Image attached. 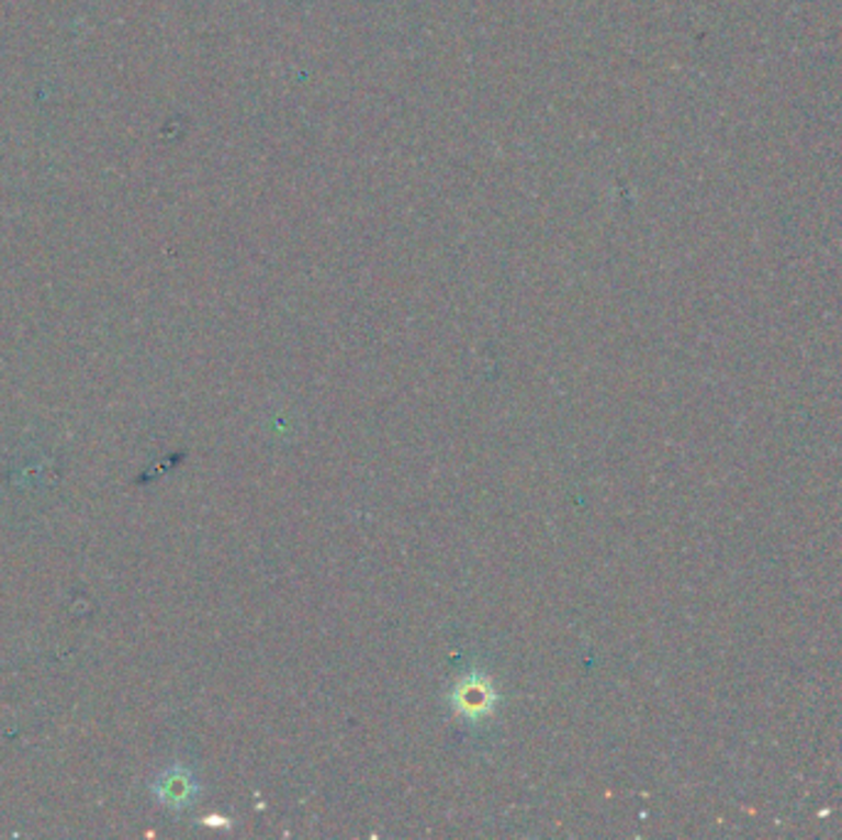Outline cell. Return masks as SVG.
Instances as JSON below:
<instances>
[{
    "label": "cell",
    "instance_id": "6da1fadb",
    "mask_svg": "<svg viewBox=\"0 0 842 840\" xmlns=\"http://www.w3.org/2000/svg\"><path fill=\"white\" fill-rule=\"evenodd\" d=\"M449 703L453 707V713L463 717V720L479 723L495 713L498 693H495V687L489 677L479 671H473L469 675H463L461 681L453 685Z\"/></svg>",
    "mask_w": 842,
    "mask_h": 840
},
{
    "label": "cell",
    "instance_id": "7a4b0ae2",
    "mask_svg": "<svg viewBox=\"0 0 842 840\" xmlns=\"http://www.w3.org/2000/svg\"><path fill=\"white\" fill-rule=\"evenodd\" d=\"M156 792L160 796V802H164L166 806L186 808L192 804V798L198 796V784H195V779L190 776L188 769L170 766L168 772L160 776Z\"/></svg>",
    "mask_w": 842,
    "mask_h": 840
},
{
    "label": "cell",
    "instance_id": "3957f363",
    "mask_svg": "<svg viewBox=\"0 0 842 840\" xmlns=\"http://www.w3.org/2000/svg\"><path fill=\"white\" fill-rule=\"evenodd\" d=\"M205 824H207V826H229V824H227V818H220V816H210V818H205Z\"/></svg>",
    "mask_w": 842,
    "mask_h": 840
}]
</instances>
